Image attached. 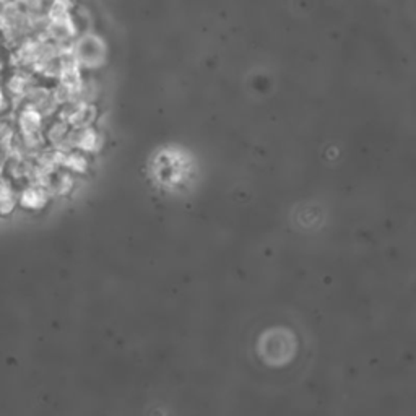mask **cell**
I'll return each instance as SVG.
<instances>
[{
	"instance_id": "obj_1",
	"label": "cell",
	"mask_w": 416,
	"mask_h": 416,
	"mask_svg": "<svg viewBox=\"0 0 416 416\" xmlns=\"http://www.w3.org/2000/svg\"><path fill=\"white\" fill-rule=\"evenodd\" d=\"M72 54L81 69L94 70L104 65L106 61V43L98 34L87 31L80 33L72 43Z\"/></svg>"
},
{
	"instance_id": "obj_2",
	"label": "cell",
	"mask_w": 416,
	"mask_h": 416,
	"mask_svg": "<svg viewBox=\"0 0 416 416\" xmlns=\"http://www.w3.org/2000/svg\"><path fill=\"white\" fill-rule=\"evenodd\" d=\"M69 140L72 150L83 153H98L104 145V135L94 125L88 129H72Z\"/></svg>"
},
{
	"instance_id": "obj_3",
	"label": "cell",
	"mask_w": 416,
	"mask_h": 416,
	"mask_svg": "<svg viewBox=\"0 0 416 416\" xmlns=\"http://www.w3.org/2000/svg\"><path fill=\"white\" fill-rule=\"evenodd\" d=\"M80 34L79 28H76L74 18H64V20H49L46 38L51 39L52 43H56L61 48H70L72 43L76 39V36Z\"/></svg>"
},
{
	"instance_id": "obj_4",
	"label": "cell",
	"mask_w": 416,
	"mask_h": 416,
	"mask_svg": "<svg viewBox=\"0 0 416 416\" xmlns=\"http://www.w3.org/2000/svg\"><path fill=\"white\" fill-rule=\"evenodd\" d=\"M44 122L46 119L31 107H21L17 116V127L23 135L44 132Z\"/></svg>"
},
{
	"instance_id": "obj_5",
	"label": "cell",
	"mask_w": 416,
	"mask_h": 416,
	"mask_svg": "<svg viewBox=\"0 0 416 416\" xmlns=\"http://www.w3.org/2000/svg\"><path fill=\"white\" fill-rule=\"evenodd\" d=\"M99 111L96 104H76L75 111L69 117V125L72 129H88L98 122Z\"/></svg>"
},
{
	"instance_id": "obj_6",
	"label": "cell",
	"mask_w": 416,
	"mask_h": 416,
	"mask_svg": "<svg viewBox=\"0 0 416 416\" xmlns=\"http://www.w3.org/2000/svg\"><path fill=\"white\" fill-rule=\"evenodd\" d=\"M49 189L44 187L41 184H31L30 187H26L23 194H21L20 202L21 205L26 208H31V210H38V208H43L48 203L49 198Z\"/></svg>"
},
{
	"instance_id": "obj_7",
	"label": "cell",
	"mask_w": 416,
	"mask_h": 416,
	"mask_svg": "<svg viewBox=\"0 0 416 416\" xmlns=\"http://www.w3.org/2000/svg\"><path fill=\"white\" fill-rule=\"evenodd\" d=\"M99 96V85L92 79H83L75 88L74 101L80 104H94Z\"/></svg>"
},
{
	"instance_id": "obj_8",
	"label": "cell",
	"mask_w": 416,
	"mask_h": 416,
	"mask_svg": "<svg viewBox=\"0 0 416 416\" xmlns=\"http://www.w3.org/2000/svg\"><path fill=\"white\" fill-rule=\"evenodd\" d=\"M74 8V0H49L46 15L49 17V20H64V18L72 17Z\"/></svg>"
},
{
	"instance_id": "obj_9",
	"label": "cell",
	"mask_w": 416,
	"mask_h": 416,
	"mask_svg": "<svg viewBox=\"0 0 416 416\" xmlns=\"http://www.w3.org/2000/svg\"><path fill=\"white\" fill-rule=\"evenodd\" d=\"M15 203L17 198L12 184L8 180H0V214H10Z\"/></svg>"
},
{
	"instance_id": "obj_10",
	"label": "cell",
	"mask_w": 416,
	"mask_h": 416,
	"mask_svg": "<svg viewBox=\"0 0 416 416\" xmlns=\"http://www.w3.org/2000/svg\"><path fill=\"white\" fill-rule=\"evenodd\" d=\"M21 8L28 13H39L44 12V7L48 8L49 0H18Z\"/></svg>"
},
{
	"instance_id": "obj_11",
	"label": "cell",
	"mask_w": 416,
	"mask_h": 416,
	"mask_svg": "<svg viewBox=\"0 0 416 416\" xmlns=\"http://www.w3.org/2000/svg\"><path fill=\"white\" fill-rule=\"evenodd\" d=\"M10 106V99H8L6 90L0 87V114H6V110H8Z\"/></svg>"
},
{
	"instance_id": "obj_12",
	"label": "cell",
	"mask_w": 416,
	"mask_h": 416,
	"mask_svg": "<svg viewBox=\"0 0 416 416\" xmlns=\"http://www.w3.org/2000/svg\"><path fill=\"white\" fill-rule=\"evenodd\" d=\"M2 2H18V0H2Z\"/></svg>"
}]
</instances>
